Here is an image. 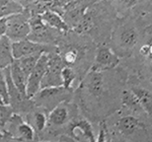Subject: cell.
Listing matches in <instances>:
<instances>
[{"instance_id": "cell-1", "label": "cell", "mask_w": 152, "mask_h": 142, "mask_svg": "<svg viewBox=\"0 0 152 142\" xmlns=\"http://www.w3.org/2000/svg\"><path fill=\"white\" fill-rule=\"evenodd\" d=\"M149 35L151 22H146L129 12L118 16L108 44L121 59V57L127 58Z\"/></svg>"}, {"instance_id": "cell-2", "label": "cell", "mask_w": 152, "mask_h": 142, "mask_svg": "<svg viewBox=\"0 0 152 142\" xmlns=\"http://www.w3.org/2000/svg\"><path fill=\"white\" fill-rule=\"evenodd\" d=\"M96 47L97 44L89 37L73 31L65 33L56 46L62 62L73 69L80 81L93 64Z\"/></svg>"}, {"instance_id": "cell-3", "label": "cell", "mask_w": 152, "mask_h": 142, "mask_svg": "<svg viewBox=\"0 0 152 142\" xmlns=\"http://www.w3.org/2000/svg\"><path fill=\"white\" fill-rule=\"evenodd\" d=\"M118 13L109 0H100L87 9L79 25L74 30L76 34L87 36L99 44H108Z\"/></svg>"}, {"instance_id": "cell-4", "label": "cell", "mask_w": 152, "mask_h": 142, "mask_svg": "<svg viewBox=\"0 0 152 142\" xmlns=\"http://www.w3.org/2000/svg\"><path fill=\"white\" fill-rule=\"evenodd\" d=\"M73 89H67L63 86L42 88L32 98L35 107L42 111H50L57 105L63 102H70Z\"/></svg>"}, {"instance_id": "cell-5", "label": "cell", "mask_w": 152, "mask_h": 142, "mask_svg": "<svg viewBox=\"0 0 152 142\" xmlns=\"http://www.w3.org/2000/svg\"><path fill=\"white\" fill-rule=\"evenodd\" d=\"M29 23L31 31L27 39L34 43L47 46H57L58 42L64 35L63 33L45 24L41 19V15H31Z\"/></svg>"}, {"instance_id": "cell-6", "label": "cell", "mask_w": 152, "mask_h": 142, "mask_svg": "<svg viewBox=\"0 0 152 142\" xmlns=\"http://www.w3.org/2000/svg\"><path fill=\"white\" fill-rule=\"evenodd\" d=\"M31 12L25 9L18 14L6 18V34L5 36L12 43L25 40L31 31L30 27V18Z\"/></svg>"}, {"instance_id": "cell-7", "label": "cell", "mask_w": 152, "mask_h": 142, "mask_svg": "<svg viewBox=\"0 0 152 142\" xmlns=\"http://www.w3.org/2000/svg\"><path fill=\"white\" fill-rule=\"evenodd\" d=\"M4 76L7 83L8 89V97H9V106L11 107L14 114H18L20 116L22 114H28L31 111H34L35 105L33 103L32 99H29L28 97L23 95L13 84L10 77L9 67L3 69Z\"/></svg>"}, {"instance_id": "cell-8", "label": "cell", "mask_w": 152, "mask_h": 142, "mask_svg": "<svg viewBox=\"0 0 152 142\" xmlns=\"http://www.w3.org/2000/svg\"><path fill=\"white\" fill-rule=\"evenodd\" d=\"M64 66L57 50L48 53V65L41 82V89L62 86L61 71Z\"/></svg>"}, {"instance_id": "cell-9", "label": "cell", "mask_w": 152, "mask_h": 142, "mask_svg": "<svg viewBox=\"0 0 152 142\" xmlns=\"http://www.w3.org/2000/svg\"><path fill=\"white\" fill-rule=\"evenodd\" d=\"M100 0H74L65 6L60 16L64 20L69 31L74 30L79 25L87 9Z\"/></svg>"}, {"instance_id": "cell-10", "label": "cell", "mask_w": 152, "mask_h": 142, "mask_svg": "<svg viewBox=\"0 0 152 142\" xmlns=\"http://www.w3.org/2000/svg\"><path fill=\"white\" fill-rule=\"evenodd\" d=\"M121 63V58L115 54L109 44H99L96 47L93 64L90 69L106 71L117 68Z\"/></svg>"}, {"instance_id": "cell-11", "label": "cell", "mask_w": 152, "mask_h": 142, "mask_svg": "<svg viewBox=\"0 0 152 142\" xmlns=\"http://www.w3.org/2000/svg\"><path fill=\"white\" fill-rule=\"evenodd\" d=\"M56 46H47L25 39V40L12 43V54L14 59H19L25 56L34 55V54L50 53L56 51Z\"/></svg>"}, {"instance_id": "cell-12", "label": "cell", "mask_w": 152, "mask_h": 142, "mask_svg": "<svg viewBox=\"0 0 152 142\" xmlns=\"http://www.w3.org/2000/svg\"><path fill=\"white\" fill-rule=\"evenodd\" d=\"M48 65V53H42L38 59L36 66L29 75L26 86V95L29 99H32L41 90V82L44 77Z\"/></svg>"}, {"instance_id": "cell-13", "label": "cell", "mask_w": 152, "mask_h": 142, "mask_svg": "<svg viewBox=\"0 0 152 142\" xmlns=\"http://www.w3.org/2000/svg\"><path fill=\"white\" fill-rule=\"evenodd\" d=\"M115 129L121 136L129 138L145 130V125L139 117L133 114H126L115 122Z\"/></svg>"}, {"instance_id": "cell-14", "label": "cell", "mask_w": 152, "mask_h": 142, "mask_svg": "<svg viewBox=\"0 0 152 142\" xmlns=\"http://www.w3.org/2000/svg\"><path fill=\"white\" fill-rule=\"evenodd\" d=\"M77 142H95L96 137L90 122L86 119H74L68 125V134Z\"/></svg>"}, {"instance_id": "cell-15", "label": "cell", "mask_w": 152, "mask_h": 142, "mask_svg": "<svg viewBox=\"0 0 152 142\" xmlns=\"http://www.w3.org/2000/svg\"><path fill=\"white\" fill-rule=\"evenodd\" d=\"M73 106L69 105V102H63L53 108L48 117L47 127L60 128L67 125L71 120V109Z\"/></svg>"}, {"instance_id": "cell-16", "label": "cell", "mask_w": 152, "mask_h": 142, "mask_svg": "<svg viewBox=\"0 0 152 142\" xmlns=\"http://www.w3.org/2000/svg\"><path fill=\"white\" fill-rule=\"evenodd\" d=\"M129 90L135 96V98L137 99L138 103L140 104L142 110L148 119L151 117V111H152V94L149 89L145 88V87L139 86V85H133L130 86Z\"/></svg>"}, {"instance_id": "cell-17", "label": "cell", "mask_w": 152, "mask_h": 142, "mask_svg": "<svg viewBox=\"0 0 152 142\" xmlns=\"http://www.w3.org/2000/svg\"><path fill=\"white\" fill-rule=\"evenodd\" d=\"M41 19L48 26L63 33V34H65V33H67L69 31L68 27L65 24L64 20L62 19V17L58 13H56V12H54L53 10H47L44 13H42Z\"/></svg>"}, {"instance_id": "cell-18", "label": "cell", "mask_w": 152, "mask_h": 142, "mask_svg": "<svg viewBox=\"0 0 152 142\" xmlns=\"http://www.w3.org/2000/svg\"><path fill=\"white\" fill-rule=\"evenodd\" d=\"M9 72H10V77L15 87L22 93L23 95H26V86H27V80L28 78L24 74L22 69L20 68L19 63L17 59H14L11 65L9 66Z\"/></svg>"}, {"instance_id": "cell-19", "label": "cell", "mask_w": 152, "mask_h": 142, "mask_svg": "<svg viewBox=\"0 0 152 142\" xmlns=\"http://www.w3.org/2000/svg\"><path fill=\"white\" fill-rule=\"evenodd\" d=\"M14 57L12 54V42L6 37H0V69L8 68L13 62Z\"/></svg>"}, {"instance_id": "cell-20", "label": "cell", "mask_w": 152, "mask_h": 142, "mask_svg": "<svg viewBox=\"0 0 152 142\" xmlns=\"http://www.w3.org/2000/svg\"><path fill=\"white\" fill-rule=\"evenodd\" d=\"M24 10L19 0H0V19L8 18Z\"/></svg>"}, {"instance_id": "cell-21", "label": "cell", "mask_w": 152, "mask_h": 142, "mask_svg": "<svg viewBox=\"0 0 152 142\" xmlns=\"http://www.w3.org/2000/svg\"><path fill=\"white\" fill-rule=\"evenodd\" d=\"M117 11L118 16H123L133 10L143 0H109ZM145 1V0H144Z\"/></svg>"}, {"instance_id": "cell-22", "label": "cell", "mask_w": 152, "mask_h": 142, "mask_svg": "<svg viewBox=\"0 0 152 142\" xmlns=\"http://www.w3.org/2000/svg\"><path fill=\"white\" fill-rule=\"evenodd\" d=\"M121 102L123 107L126 108L127 110H129L132 111H137V113L143 111L140 104H139L138 101H137V99L135 98V96L132 94L129 89V90H124L123 91L121 96Z\"/></svg>"}, {"instance_id": "cell-23", "label": "cell", "mask_w": 152, "mask_h": 142, "mask_svg": "<svg viewBox=\"0 0 152 142\" xmlns=\"http://www.w3.org/2000/svg\"><path fill=\"white\" fill-rule=\"evenodd\" d=\"M32 117H33V123H31V125L35 129L36 135H38L41 132L45 131V129L47 128L48 117L45 114L44 111H36L35 109L33 111Z\"/></svg>"}, {"instance_id": "cell-24", "label": "cell", "mask_w": 152, "mask_h": 142, "mask_svg": "<svg viewBox=\"0 0 152 142\" xmlns=\"http://www.w3.org/2000/svg\"><path fill=\"white\" fill-rule=\"evenodd\" d=\"M42 54H34V55L25 56V57H22V58L17 59L20 68L22 69V71L24 72V74L26 75L27 78L31 74V72L33 71V69H34V67L36 66V63H37L38 59L39 58V56H41Z\"/></svg>"}, {"instance_id": "cell-25", "label": "cell", "mask_w": 152, "mask_h": 142, "mask_svg": "<svg viewBox=\"0 0 152 142\" xmlns=\"http://www.w3.org/2000/svg\"><path fill=\"white\" fill-rule=\"evenodd\" d=\"M77 78L75 71L71 67L64 66L61 71V79H62V86L67 89H73V83L75 79Z\"/></svg>"}, {"instance_id": "cell-26", "label": "cell", "mask_w": 152, "mask_h": 142, "mask_svg": "<svg viewBox=\"0 0 152 142\" xmlns=\"http://www.w3.org/2000/svg\"><path fill=\"white\" fill-rule=\"evenodd\" d=\"M0 104L9 105L7 83H6L4 72H3V70H1V69H0Z\"/></svg>"}, {"instance_id": "cell-27", "label": "cell", "mask_w": 152, "mask_h": 142, "mask_svg": "<svg viewBox=\"0 0 152 142\" xmlns=\"http://www.w3.org/2000/svg\"><path fill=\"white\" fill-rule=\"evenodd\" d=\"M95 142H111L110 138V132H109L108 126L106 122H102L100 123V129H99V134Z\"/></svg>"}, {"instance_id": "cell-28", "label": "cell", "mask_w": 152, "mask_h": 142, "mask_svg": "<svg viewBox=\"0 0 152 142\" xmlns=\"http://www.w3.org/2000/svg\"><path fill=\"white\" fill-rule=\"evenodd\" d=\"M6 34V18L0 19V37Z\"/></svg>"}, {"instance_id": "cell-29", "label": "cell", "mask_w": 152, "mask_h": 142, "mask_svg": "<svg viewBox=\"0 0 152 142\" xmlns=\"http://www.w3.org/2000/svg\"><path fill=\"white\" fill-rule=\"evenodd\" d=\"M57 142H77L76 140H74L73 138H71L69 135L67 134H62V135H60V137L58 138V141Z\"/></svg>"}, {"instance_id": "cell-30", "label": "cell", "mask_w": 152, "mask_h": 142, "mask_svg": "<svg viewBox=\"0 0 152 142\" xmlns=\"http://www.w3.org/2000/svg\"><path fill=\"white\" fill-rule=\"evenodd\" d=\"M0 142H16V141H14V140L10 139V138L7 137V136H4V138L0 140Z\"/></svg>"}, {"instance_id": "cell-31", "label": "cell", "mask_w": 152, "mask_h": 142, "mask_svg": "<svg viewBox=\"0 0 152 142\" xmlns=\"http://www.w3.org/2000/svg\"><path fill=\"white\" fill-rule=\"evenodd\" d=\"M3 138H4V134H3L2 130H1V129H0V140L3 139Z\"/></svg>"}, {"instance_id": "cell-32", "label": "cell", "mask_w": 152, "mask_h": 142, "mask_svg": "<svg viewBox=\"0 0 152 142\" xmlns=\"http://www.w3.org/2000/svg\"><path fill=\"white\" fill-rule=\"evenodd\" d=\"M33 142H50V141H33Z\"/></svg>"}]
</instances>
